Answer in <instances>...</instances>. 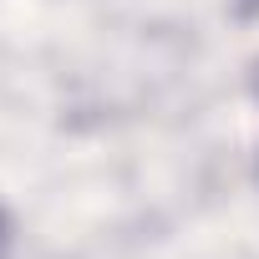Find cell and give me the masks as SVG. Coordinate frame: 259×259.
Listing matches in <instances>:
<instances>
[{"mask_svg": "<svg viewBox=\"0 0 259 259\" xmlns=\"http://www.w3.org/2000/svg\"><path fill=\"white\" fill-rule=\"evenodd\" d=\"M254 6H259V0H254Z\"/></svg>", "mask_w": 259, "mask_h": 259, "instance_id": "2", "label": "cell"}, {"mask_svg": "<svg viewBox=\"0 0 259 259\" xmlns=\"http://www.w3.org/2000/svg\"><path fill=\"white\" fill-rule=\"evenodd\" d=\"M6 249H11V224H6V213H0V259H6Z\"/></svg>", "mask_w": 259, "mask_h": 259, "instance_id": "1", "label": "cell"}]
</instances>
